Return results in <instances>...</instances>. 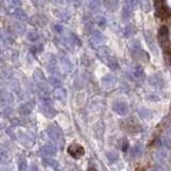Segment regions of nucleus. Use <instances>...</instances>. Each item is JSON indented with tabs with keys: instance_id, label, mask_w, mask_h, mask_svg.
<instances>
[{
	"instance_id": "nucleus-2",
	"label": "nucleus",
	"mask_w": 171,
	"mask_h": 171,
	"mask_svg": "<svg viewBox=\"0 0 171 171\" xmlns=\"http://www.w3.org/2000/svg\"><path fill=\"white\" fill-rule=\"evenodd\" d=\"M88 171H96V169H94V168H89V169H88Z\"/></svg>"
},
{
	"instance_id": "nucleus-1",
	"label": "nucleus",
	"mask_w": 171,
	"mask_h": 171,
	"mask_svg": "<svg viewBox=\"0 0 171 171\" xmlns=\"http://www.w3.org/2000/svg\"><path fill=\"white\" fill-rule=\"evenodd\" d=\"M68 151V153H70L73 157H75V158H77V157L81 156V155L84 154V148L80 147L79 144H76V143L70 145Z\"/></svg>"
},
{
	"instance_id": "nucleus-3",
	"label": "nucleus",
	"mask_w": 171,
	"mask_h": 171,
	"mask_svg": "<svg viewBox=\"0 0 171 171\" xmlns=\"http://www.w3.org/2000/svg\"><path fill=\"white\" fill-rule=\"evenodd\" d=\"M136 171H143V170H142V169H140V168H139V169H137Z\"/></svg>"
}]
</instances>
